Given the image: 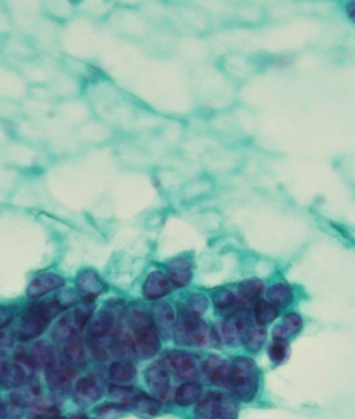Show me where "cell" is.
Masks as SVG:
<instances>
[{
  "instance_id": "30",
  "label": "cell",
  "mask_w": 355,
  "mask_h": 419,
  "mask_svg": "<svg viewBox=\"0 0 355 419\" xmlns=\"http://www.w3.org/2000/svg\"><path fill=\"white\" fill-rule=\"evenodd\" d=\"M212 303H214L215 308H216L219 313H226L236 303V296L230 290H219L218 292H216L212 296Z\"/></svg>"
},
{
  "instance_id": "20",
  "label": "cell",
  "mask_w": 355,
  "mask_h": 419,
  "mask_svg": "<svg viewBox=\"0 0 355 419\" xmlns=\"http://www.w3.org/2000/svg\"><path fill=\"white\" fill-rule=\"evenodd\" d=\"M54 354V350L45 341H39L34 344L29 354L22 353L19 355V360L26 365L31 368H45L51 361Z\"/></svg>"
},
{
  "instance_id": "21",
  "label": "cell",
  "mask_w": 355,
  "mask_h": 419,
  "mask_svg": "<svg viewBox=\"0 0 355 419\" xmlns=\"http://www.w3.org/2000/svg\"><path fill=\"white\" fill-rule=\"evenodd\" d=\"M174 315L173 308L167 303H158L153 307V323L157 328L158 335H162L165 339L170 336L173 328Z\"/></svg>"
},
{
  "instance_id": "8",
  "label": "cell",
  "mask_w": 355,
  "mask_h": 419,
  "mask_svg": "<svg viewBox=\"0 0 355 419\" xmlns=\"http://www.w3.org/2000/svg\"><path fill=\"white\" fill-rule=\"evenodd\" d=\"M167 361L174 373L182 380L192 382L197 379L200 375L198 360L189 353L182 352V350H171L167 355Z\"/></svg>"
},
{
  "instance_id": "13",
  "label": "cell",
  "mask_w": 355,
  "mask_h": 419,
  "mask_svg": "<svg viewBox=\"0 0 355 419\" xmlns=\"http://www.w3.org/2000/svg\"><path fill=\"white\" fill-rule=\"evenodd\" d=\"M76 286H78L79 296H83V300L87 301H93L106 289L105 283L101 280V276L92 269H85L78 273L76 278Z\"/></svg>"
},
{
  "instance_id": "10",
  "label": "cell",
  "mask_w": 355,
  "mask_h": 419,
  "mask_svg": "<svg viewBox=\"0 0 355 419\" xmlns=\"http://www.w3.org/2000/svg\"><path fill=\"white\" fill-rule=\"evenodd\" d=\"M116 306H106L103 308L88 328L89 341L105 340L108 335L112 334L116 328L117 314Z\"/></svg>"
},
{
  "instance_id": "15",
  "label": "cell",
  "mask_w": 355,
  "mask_h": 419,
  "mask_svg": "<svg viewBox=\"0 0 355 419\" xmlns=\"http://www.w3.org/2000/svg\"><path fill=\"white\" fill-rule=\"evenodd\" d=\"M12 402L21 408L36 406L42 400V387L37 380H26L11 394Z\"/></svg>"
},
{
  "instance_id": "41",
  "label": "cell",
  "mask_w": 355,
  "mask_h": 419,
  "mask_svg": "<svg viewBox=\"0 0 355 419\" xmlns=\"http://www.w3.org/2000/svg\"><path fill=\"white\" fill-rule=\"evenodd\" d=\"M33 419H65L58 416V412L54 409H49L45 411L44 413L38 414Z\"/></svg>"
},
{
  "instance_id": "38",
  "label": "cell",
  "mask_w": 355,
  "mask_h": 419,
  "mask_svg": "<svg viewBox=\"0 0 355 419\" xmlns=\"http://www.w3.org/2000/svg\"><path fill=\"white\" fill-rule=\"evenodd\" d=\"M79 296H79L78 292L73 291V290H64V291H61L56 296L54 301H56V305L60 307L61 310H64L78 303Z\"/></svg>"
},
{
  "instance_id": "42",
  "label": "cell",
  "mask_w": 355,
  "mask_h": 419,
  "mask_svg": "<svg viewBox=\"0 0 355 419\" xmlns=\"http://www.w3.org/2000/svg\"><path fill=\"white\" fill-rule=\"evenodd\" d=\"M13 343V338L9 333L0 332V348L11 345Z\"/></svg>"
},
{
  "instance_id": "44",
  "label": "cell",
  "mask_w": 355,
  "mask_h": 419,
  "mask_svg": "<svg viewBox=\"0 0 355 419\" xmlns=\"http://www.w3.org/2000/svg\"><path fill=\"white\" fill-rule=\"evenodd\" d=\"M69 419H88V418L83 414H76V415H72Z\"/></svg>"
},
{
  "instance_id": "34",
  "label": "cell",
  "mask_w": 355,
  "mask_h": 419,
  "mask_svg": "<svg viewBox=\"0 0 355 419\" xmlns=\"http://www.w3.org/2000/svg\"><path fill=\"white\" fill-rule=\"evenodd\" d=\"M108 394H110V398L114 400V403L126 405L132 400L133 396L137 393H135V390L132 387L113 385L108 389Z\"/></svg>"
},
{
  "instance_id": "1",
  "label": "cell",
  "mask_w": 355,
  "mask_h": 419,
  "mask_svg": "<svg viewBox=\"0 0 355 419\" xmlns=\"http://www.w3.org/2000/svg\"><path fill=\"white\" fill-rule=\"evenodd\" d=\"M230 386L242 402L254 400L259 386V373L257 364L247 357H237L230 365Z\"/></svg>"
},
{
  "instance_id": "39",
  "label": "cell",
  "mask_w": 355,
  "mask_h": 419,
  "mask_svg": "<svg viewBox=\"0 0 355 419\" xmlns=\"http://www.w3.org/2000/svg\"><path fill=\"white\" fill-rule=\"evenodd\" d=\"M24 416L22 408L16 405L15 403H4L0 411V418L1 419H21Z\"/></svg>"
},
{
  "instance_id": "6",
  "label": "cell",
  "mask_w": 355,
  "mask_h": 419,
  "mask_svg": "<svg viewBox=\"0 0 355 419\" xmlns=\"http://www.w3.org/2000/svg\"><path fill=\"white\" fill-rule=\"evenodd\" d=\"M46 380L51 393L58 400H64L71 389V380L74 375L73 366L67 361L65 355L54 350L53 358L45 367Z\"/></svg>"
},
{
  "instance_id": "36",
  "label": "cell",
  "mask_w": 355,
  "mask_h": 419,
  "mask_svg": "<svg viewBox=\"0 0 355 419\" xmlns=\"http://www.w3.org/2000/svg\"><path fill=\"white\" fill-rule=\"evenodd\" d=\"M190 312L196 315H201L207 311L209 308V298L202 293H194L190 296L187 301Z\"/></svg>"
},
{
  "instance_id": "7",
  "label": "cell",
  "mask_w": 355,
  "mask_h": 419,
  "mask_svg": "<svg viewBox=\"0 0 355 419\" xmlns=\"http://www.w3.org/2000/svg\"><path fill=\"white\" fill-rule=\"evenodd\" d=\"M253 328L252 318L246 310H237L230 314L223 325V336L226 344L237 348Z\"/></svg>"
},
{
  "instance_id": "32",
  "label": "cell",
  "mask_w": 355,
  "mask_h": 419,
  "mask_svg": "<svg viewBox=\"0 0 355 419\" xmlns=\"http://www.w3.org/2000/svg\"><path fill=\"white\" fill-rule=\"evenodd\" d=\"M128 411L125 405L118 404V403H108V404L101 405L95 409V413L101 419H117L122 418Z\"/></svg>"
},
{
  "instance_id": "35",
  "label": "cell",
  "mask_w": 355,
  "mask_h": 419,
  "mask_svg": "<svg viewBox=\"0 0 355 419\" xmlns=\"http://www.w3.org/2000/svg\"><path fill=\"white\" fill-rule=\"evenodd\" d=\"M289 354V346L287 341L275 340L269 348V357L275 364H282L286 361Z\"/></svg>"
},
{
  "instance_id": "4",
  "label": "cell",
  "mask_w": 355,
  "mask_h": 419,
  "mask_svg": "<svg viewBox=\"0 0 355 419\" xmlns=\"http://www.w3.org/2000/svg\"><path fill=\"white\" fill-rule=\"evenodd\" d=\"M239 403L234 396L209 391L198 400L194 411L196 419H237Z\"/></svg>"
},
{
  "instance_id": "26",
  "label": "cell",
  "mask_w": 355,
  "mask_h": 419,
  "mask_svg": "<svg viewBox=\"0 0 355 419\" xmlns=\"http://www.w3.org/2000/svg\"><path fill=\"white\" fill-rule=\"evenodd\" d=\"M108 375L110 380L116 383L132 382L137 375V369L130 362L117 361L110 366Z\"/></svg>"
},
{
  "instance_id": "28",
  "label": "cell",
  "mask_w": 355,
  "mask_h": 419,
  "mask_svg": "<svg viewBox=\"0 0 355 419\" xmlns=\"http://www.w3.org/2000/svg\"><path fill=\"white\" fill-rule=\"evenodd\" d=\"M279 315L274 305L264 300H259L254 305V316L259 325H267L272 323Z\"/></svg>"
},
{
  "instance_id": "12",
  "label": "cell",
  "mask_w": 355,
  "mask_h": 419,
  "mask_svg": "<svg viewBox=\"0 0 355 419\" xmlns=\"http://www.w3.org/2000/svg\"><path fill=\"white\" fill-rule=\"evenodd\" d=\"M103 388L95 377H85L76 383L73 398L79 406L88 407L101 400Z\"/></svg>"
},
{
  "instance_id": "43",
  "label": "cell",
  "mask_w": 355,
  "mask_h": 419,
  "mask_svg": "<svg viewBox=\"0 0 355 419\" xmlns=\"http://www.w3.org/2000/svg\"><path fill=\"white\" fill-rule=\"evenodd\" d=\"M346 13H347L348 17L355 24V1L349 2L346 6Z\"/></svg>"
},
{
  "instance_id": "23",
  "label": "cell",
  "mask_w": 355,
  "mask_h": 419,
  "mask_svg": "<svg viewBox=\"0 0 355 419\" xmlns=\"http://www.w3.org/2000/svg\"><path fill=\"white\" fill-rule=\"evenodd\" d=\"M202 395V387L196 382L182 384L175 393V403L178 406L187 407L195 404Z\"/></svg>"
},
{
  "instance_id": "17",
  "label": "cell",
  "mask_w": 355,
  "mask_h": 419,
  "mask_svg": "<svg viewBox=\"0 0 355 419\" xmlns=\"http://www.w3.org/2000/svg\"><path fill=\"white\" fill-rule=\"evenodd\" d=\"M172 283L168 276L160 273L153 271L149 273L143 285V294L148 300H158L164 298L172 291Z\"/></svg>"
},
{
  "instance_id": "19",
  "label": "cell",
  "mask_w": 355,
  "mask_h": 419,
  "mask_svg": "<svg viewBox=\"0 0 355 419\" xmlns=\"http://www.w3.org/2000/svg\"><path fill=\"white\" fill-rule=\"evenodd\" d=\"M203 371L212 384L221 387L230 385V366L222 358L217 355L210 357L203 365Z\"/></svg>"
},
{
  "instance_id": "18",
  "label": "cell",
  "mask_w": 355,
  "mask_h": 419,
  "mask_svg": "<svg viewBox=\"0 0 355 419\" xmlns=\"http://www.w3.org/2000/svg\"><path fill=\"white\" fill-rule=\"evenodd\" d=\"M128 407L139 418L151 419L160 414L163 405L157 398L145 393H137L128 403Z\"/></svg>"
},
{
  "instance_id": "27",
  "label": "cell",
  "mask_w": 355,
  "mask_h": 419,
  "mask_svg": "<svg viewBox=\"0 0 355 419\" xmlns=\"http://www.w3.org/2000/svg\"><path fill=\"white\" fill-rule=\"evenodd\" d=\"M78 328L76 327L71 314L63 316L53 327L51 336L56 342H64L69 340L73 335L76 334Z\"/></svg>"
},
{
  "instance_id": "3",
  "label": "cell",
  "mask_w": 355,
  "mask_h": 419,
  "mask_svg": "<svg viewBox=\"0 0 355 419\" xmlns=\"http://www.w3.org/2000/svg\"><path fill=\"white\" fill-rule=\"evenodd\" d=\"M135 333V354L142 359H149L158 354L160 348V337L148 315L140 311L133 312L130 319Z\"/></svg>"
},
{
  "instance_id": "5",
  "label": "cell",
  "mask_w": 355,
  "mask_h": 419,
  "mask_svg": "<svg viewBox=\"0 0 355 419\" xmlns=\"http://www.w3.org/2000/svg\"><path fill=\"white\" fill-rule=\"evenodd\" d=\"M207 325L198 315L182 312L173 328L174 340L178 345L198 346L207 338Z\"/></svg>"
},
{
  "instance_id": "9",
  "label": "cell",
  "mask_w": 355,
  "mask_h": 419,
  "mask_svg": "<svg viewBox=\"0 0 355 419\" xmlns=\"http://www.w3.org/2000/svg\"><path fill=\"white\" fill-rule=\"evenodd\" d=\"M144 380L150 393L157 398H165L170 388L168 367L162 361L151 364L145 371Z\"/></svg>"
},
{
  "instance_id": "40",
  "label": "cell",
  "mask_w": 355,
  "mask_h": 419,
  "mask_svg": "<svg viewBox=\"0 0 355 419\" xmlns=\"http://www.w3.org/2000/svg\"><path fill=\"white\" fill-rule=\"evenodd\" d=\"M14 311L12 308L8 306H0V330L8 327L12 323Z\"/></svg>"
},
{
  "instance_id": "29",
  "label": "cell",
  "mask_w": 355,
  "mask_h": 419,
  "mask_svg": "<svg viewBox=\"0 0 355 419\" xmlns=\"http://www.w3.org/2000/svg\"><path fill=\"white\" fill-rule=\"evenodd\" d=\"M264 290V283L259 278H249L240 285V293L245 300L255 301L259 300Z\"/></svg>"
},
{
  "instance_id": "22",
  "label": "cell",
  "mask_w": 355,
  "mask_h": 419,
  "mask_svg": "<svg viewBox=\"0 0 355 419\" xmlns=\"http://www.w3.org/2000/svg\"><path fill=\"white\" fill-rule=\"evenodd\" d=\"M65 358L72 366H83L87 362V350L85 343L78 334L73 335L67 341L64 353Z\"/></svg>"
},
{
  "instance_id": "11",
  "label": "cell",
  "mask_w": 355,
  "mask_h": 419,
  "mask_svg": "<svg viewBox=\"0 0 355 419\" xmlns=\"http://www.w3.org/2000/svg\"><path fill=\"white\" fill-rule=\"evenodd\" d=\"M26 368L19 362L9 361L4 352H0V387L4 389H16L26 382Z\"/></svg>"
},
{
  "instance_id": "25",
  "label": "cell",
  "mask_w": 355,
  "mask_h": 419,
  "mask_svg": "<svg viewBox=\"0 0 355 419\" xmlns=\"http://www.w3.org/2000/svg\"><path fill=\"white\" fill-rule=\"evenodd\" d=\"M269 300L271 303L274 305L277 309H284V308L289 307L294 300L293 291L287 284L284 283H277V284L272 285L268 290Z\"/></svg>"
},
{
  "instance_id": "31",
  "label": "cell",
  "mask_w": 355,
  "mask_h": 419,
  "mask_svg": "<svg viewBox=\"0 0 355 419\" xmlns=\"http://www.w3.org/2000/svg\"><path fill=\"white\" fill-rule=\"evenodd\" d=\"M267 339V330L263 327L253 328L244 344L250 353H257L262 350Z\"/></svg>"
},
{
  "instance_id": "14",
  "label": "cell",
  "mask_w": 355,
  "mask_h": 419,
  "mask_svg": "<svg viewBox=\"0 0 355 419\" xmlns=\"http://www.w3.org/2000/svg\"><path fill=\"white\" fill-rule=\"evenodd\" d=\"M166 269L169 280L171 281L174 286L178 287V288L187 286L193 278L192 263L184 256L169 260L166 263Z\"/></svg>"
},
{
  "instance_id": "16",
  "label": "cell",
  "mask_w": 355,
  "mask_h": 419,
  "mask_svg": "<svg viewBox=\"0 0 355 419\" xmlns=\"http://www.w3.org/2000/svg\"><path fill=\"white\" fill-rule=\"evenodd\" d=\"M65 280L62 276L53 273H42L38 276L33 282L29 284L26 294L29 298H39L48 292L61 288L64 286Z\"/></svg>"
},
{
  "instance_id": "45",
  "label": "cell",
  "mask_w": 355,
  "mask_h": 419,
  "mask_svg": "<svg viewBox=\"0 0 355 419\" xmlns=\"http://www.w3.org/2000/svg\"><path fill=\"white\" fill-rule=\"evenodd\" d=\"M2 404H4V403H2L1 400H0V411H1Z\"/></svg>"
},
{
  "instance_id": "37",
  "label": "cell",
  "mask_w": 355,
  "mask_h": 419,
  "mask_svg": "<svg viewBox=\"0 0 355 419\" xmlns=\"http://www.w3.org/2000/svg\"><path fill=\"white\" fill-rule=\"evenodd\" d=\"M282 325L288 333L289 337L294 336V335L298 334L302 330L303 327L302 318L296 313L287 314Z\"/></svg>"
},
{
  "instance_id": "33",
  "label": "cell",
  "mask_w": 355,
  "mask_h": 419,
  "mask_svg": "<svg viewBox=\"0 0 355 419\" xmlns=\"http://www.w3.org/2000/svg\"><path fill=\"white\" fill-rule=\"evenodd\" d=\"M93 310H94V305H93L92 301H85L83 305L79 306L78 309L73 313H71L78 330H83L86 327L90 317H91Z\"/></svg>"
},
{
  "instance_id": "2",
  "label": "cell",
  "mask_w": 355,
  "mask_h": 419,
  "mask_svg": "<svg viewBox=\"0 0 355 419\" xmlns=\"http://www.w3.org/2000/svg\"><path fill=\"white\" fill-rule=\"evenodd\" d=\"M60 311V307L54 301L36 303L22 317L18 325V338L22 341L37 338Z\"/></svg>"
},
{
  "instance_id": "24",
  "label": "cell",
  "mask_w": 355,
  "mask_h": 419,
  "mask_svg": "<svg viewBox=\"0 0 355 419\" xmlns=\"http://www.w3.org/2000/svg\"><path fill=\"white\" fill-rule=\"evenodd\" d=\"M110 344V350L119 357L130 359L135 355V341L126 333H115Z\"/></svg>"
}]
</instances>
